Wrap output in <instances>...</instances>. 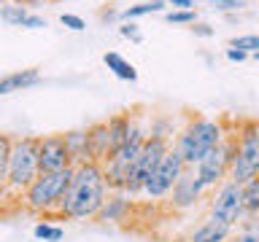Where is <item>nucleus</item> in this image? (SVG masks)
Listing matches in <instances>:
<instances>
[{"label":"nucleus","instance_id":"nucleus-1","mask_svg":"<svg viewBox=\"0 0 259 242\" xmlns=\"http://www.w3.org/2000/svg\"><path fill=\"white\" fill-rule=\"evenodd\" d=\"M108 180H105L103 164L87 161L73 167V180L65 191V197L57 207V215L73 218V221H95L108 199Z\"/></svg>","mask_w":259,"mask_h":242},{"label":"nucleus","instance_id":"nucleus-2","mask_svg":"<svg viewBox=\"0 0 259 242\" xmlns=\"http://www.w3.org/2000/svg\"><path fill=\"white\" fill-rule=\"evenodd\" d=\"M224 137H227V129H224L222 121L194 116L176 132L173 148L181 153L186 167H197V161L202 156H208L216 145H222Z\"/></svg>","mask_w":259,"mask_h":242},{"label":"nucleus","instance_id":"nucleus-3","mask_svg":"<svg viewBox=\"0 0 259 242\" xmlns=\"http://www.w3.org/2000/svg\"><path fill=\"white\" fill-rule=\"evenodd\" d=\"M38 175H40V169H38V137H32V135L14 137L6 189L14 194H24L35 183Z\"/></svg>","mask_w":259,"mask_h":242},{"label":"nucleus","instance_id":"nucleus-4","mask_svg":"<svg viewBox=\"0 0 259 242\" xmlns=\"http://www.w3.org/2000/svg\"><path fill=\"white\" fill-rule=\"evenodd\" d=\"M238 153L232 159L230 177L238 186H246L248 180L259 177V124L256 121H240L238 124Z\"/></svg>","mask_w":259,"mask_h":242},{"label":"nucleus","instance_id":"nucleus-5","mask_svg":"<svg viewBox=\"0 0 259 242\" xmlns=\"http://www.w3.org/2000/svg\"><path fill=\"white\" fill-rule=\"evenodd\" d=\"M73 180V167L62 169V172H49V175H38L35 183L24 191V207L32 213H57L60 202L68 191V186Z\"/></svg>","mask_w":259,"mask_h":242},{"label":"nucleus","instance_id":"nucleus-6","mask_svg":"<svg viewBox=\"0 0 259 242\" xmlns=\"http://www.w3.org/2000/svg\"><path fill=\"white\" fill-rule=\"evenodd\" d=\"M235 153H238V132H227L222 145H216L208 156H202L197 161V167H192L202 189L213 191L216 186H222L230 177V167H232Z\"/></svg>","mask_w":259,"mask_h":242},{"label":"nucleus","instance_id":"nucleus-7","mask_svg":"<svg viewBox=\"0 0 259 242\" xmlns=\"http://www.w3.org/2000/svg\"><path fill=\"white\" fill-rule=\"evenodd\" d=\"M170 148H173V140H170V137H159V135L146 137L141 156H138V161L133 167H130V177H127L124 194H130L133 199L138 197V194H143V186H146V180H149V175L157 169L159 161L167 156Z\"/></svg>","mask_w":259,"mask_h":242},{"label":"nucleus","instance_id":"nucleus-8","mask_svg":"<svg viewBox=\"0 0 259 242\" xmlns=\"http://www.w3.org/2000/svg\"><path fill=\"white\" fill-rule=\"evenodd\" d=\"M186 172V164L181 159V153L176 148L167 151V156L157 164V169L149 175V180L143 186V194L149 197L151 202H162L170 197V191H173V186L178 183V177Z\"/></svg>","mask_w":259,"mask_h":242},{"label":"nucleus","instance_id":"nucleus-9","mask_svg":"<svg viewBox=\"0 0 259 242\" xmlns=\"http://www.w3.org/2000/svg\"><path fill=\"white\" fill-rule=\"evenodd\" d=\"M208 213L216 221L238 226L246 218V210H243V186H238L235 180H224L222 186H216L213 197H210V205H208Z\"/></svg>","mask_w":259,"mask_h":242},{"label":"nucleus","instance_id":"nucleus-10","mask_svg":"<svg viewBox=\"0 0 259 242\" xmlns=\"http://www.w3.org/2000/svg\"><path fill=\"white\" fill-rule=\"evenodd\" d=\"M68 167H73V164H70V153H68V145H65V137L62 135L38 137V169H40V175L62 172Z\"/></svg>","mask_w":259,"mask_h":242},{"label":"nucleus","instance_id":"nucleus-11","mask_svg":"<svg viewBox=\"0 0 259 242\" xmlns=\"http://www.w3.org/2000/svg\"><path fill=\"white\" fill-rule=\"evenodd\" d=\"M202 197H205V189L200 186L197 175H194V169L186 167V172L178 177V183L173 186V191H170L167 202H170V207H173L176 213H186V210L197 207Z\"/></svg>","mask_w":259,"mask_h":242},{"label":"nucleus","instance_id":"nucleus-12","mask_svg":"<svg viewBox=\"0 0 259 242\" xmlns=\"http://www.w3.org/2000/svg\"><path fill=\"white\" fill-rule=\"evenodd\" d=\"M133 207H135V202H133L130 194L111 191L95 221H100V223H124V221H130V215H133Z\"/></svg>","mask_w":259,"mask_h":242},{"label":"nucleus","instance_id":"nucleus-13","mask_svg":"<svg viewBox=\"0 0 259 242\" xmlns=\"http://www.w3.org/2000/svg\"><path fill=\"white\" fill-rule=\"evenodd\" d=\"M232 231H235V226L224 223V221H216V218L208 215V221H202L197 229L189 234L186 242H230Z\"/></svg>","mask_w":259,"mask_h":242},{"label":"nucleus","instance_id":"nucleus-14","mask_svg":"<svg viewBox=\"0 0 259 242\" xmlns=\"http://www.w3.org/2000/svg\"><path fill=\"white\" fill-rule=\"evenodd\" d=\"M62 137H65V145H68L70 164H73V167L92 161V148H89V129H70V132H65Z\"/></svg>","mask_w":259,"mask_h":242},{"label":"nucleus","instance_id":"nucleus-15","mask_svg":"<svg viewBox=\"0 0 259 242\" xmlns=\"http://www.w3.org/2000/svg\"><path fill=\"white\" fill-rule=\"evenodd\" d=\"M89 129V148H92V161L103 164L111 156V140H108V124L97 121V124L87 127Z\"/></svg>","mask_w":259,"mask_h":242},{"label":"nucleus","instance_id":"nucleus-16","mask_svg":"<svg viewBox=\"0 0 259 242\" xmlns=\"http://www.w3.org/2000/svg\"><path fill=\"white\" fill-rule=\"evenodd\" d=\"M105 124H108V140H111V153H113L130 137V132H133L135 116H133V113H119V116L108 118Z\"/></svg>","mask_w":259,"mask_h":242},{"label":"nucleus","instance_id":"nucleus-17","mask_svg":"<svg viewBox=\"0 0 259 242\" xmlns=\"http://www.w3.org/2000/svg\"><path fill=\"white\" fill-rule=\"evenodd\" d=\"M35 84H40V73L35 68L19 70V73H11V76L0 78V94H11V92H19V89L35 86Z\"/></svg>","mask_w":259,"mask_h":242},{"label":"nucleus","instance_id":"nucleus-18","mask_svg":"<svg viewBox=\"0 0 259 242\" xmlns=\"http://www.w3.org/2000/svg\"><path fill=\"white\" fill-rule=\"evenodd\" d=\"M103 62L108 65V70L113 73L116 78H121V81H138V70H135V65L130 62V59H124L119 51H108L103 56Z\"/></svg>","mask_w":259,"mask_h":242},{"label":"nucleus","instance_id":"nucleus-19","mask_svg":"<svg viewBox=\"0 0 259 242\" xmlns=\"http://www.w3.org/2000/svg\"><path fill=\"white\" fill-rule=\"evenodd\" d=\"M165 3L162 0H146V3H135V6H127L124 11H119V19L121 22H133V19H141V16H149V14H165Z\"/></svg>","mask_w":259,"mask_h":242},{"label":"nucleus","instance_id":"nucleus-20","mask_svg":"<svg viewBox=\"0 0 259 242\" xmlns=\"http://www.w3.org/2000/svg\"><path fill=\"white\" fill-rule=\"evenodd\" d=\"M230 242H259V218H243L235 226Z\"/></svg>","mask_w":259,"mask_h":242},{"label":"nucleus","instance_id":"nucleus-21","mask_svg":"<svg viewBox=\"0 0 259 242\" xmlns=\"http://www.w3.org/2000/svg\"><path fill=\"white\" fill-rule=\"evenodd\" d=\"M243 210L246 218H259V177L243 186Z\"/></svg>","mask_w":259,"mask_h":242},{"label":"nucleus","instance_id":"nucleus-22","mask_svg":"<svg viewBox=\"0 0 259 242\" xmlns=\"http://www.w3.org/2000/svg\"><path fill=\"white\" fill-rule=\"evenodd\" d=\"M11 148H14V137L0 132V189H6V180H8V159H11Z\"/></svg>","mask_w":259,"mask_h":242},{"label":"nucleus","instance_id":"nucleus-23","mask_svg":"<svg viewBox=\"0 0 259 242\" xmlns=\"http://www.w3.org/2000/svg\"><path fill=\"white\" fill-rule=\"evenodd\" d=\"M30 11L24 8L22 3H3L0 6V19L8 22V24H16V27H22L24 16H27Z\"/></svg>","mask_w":259,"mask_h":242},{"label":"nucleus","instance_id":"nucleus-24","mask_svg":"<svg viewBox=\"0 0 259 242\" xmlns=\"http://www.w3.org/2000/svg\"><path fill=\"white\" fill-rule=\"evenodd\" d=\"M230 48H240V51H246L248 56H251V54H259V35H256V32L238 35V38L230 40Z\"/></svg>","mask_w":259,"mask_h":242},{"label":"nucleus","instance_id":"nucleus-25","mask_svg":"<svg viewBox=\"0 0 259 242\" xmlns=\"http://www.w3.org/2000/svg\"><path fill=\"white\" fill-rule=\"evenodd\" d=\"M32 234H35L38 239H44V242H60L65 237V231L60 229V226H52V223H35V229H32Z\"/></svg>","mask_w":259,"mask_h":242},{"label":"nucleus","instance_id":"nucleus-26","mask_svg":"<svg viewBox=\"0 0 259 242\" xmlns=\"http://www.w3.org/2000/svg\"><path fill=\"white\" fill-rule=\"evenodd\" d=\"M167 24H194L197 22V11H165Z\"/></svg>","mask_w":259,"mask_h":242},{"label":"nucleus","instance_id":"nucleus-27","mask_svg":"<svg viewBox=\"0 0 259 242\" xmlns=\"http://www.w3.org/2000/svg\"><path fill=\"white\" fill-rule=\"evenodd\" d=\"M119 32H121V38H130L133 43H143V32L138 30V24H135V22H121Z\"/></svg>","mask_w":259,"mask_h":242},{"label":"nucleus","instance_id":"nucleus-28","mask_svg":"<svg viewBox=\"0 0 259 242\" xmlns=\"http://www.w3.org/2000/svg\"><path fill=\"white\" fill-rule=\"evenodd\" d=\"M60 22H62V27H68V30H73V32L87 30V22L81 19V16H76V14H62Z\"/></svg>","mask_w":259,"mask_h":242},{"label":"nucleus","instance_id":"nucleus-29","mask_svg":"<svg viewBox=\"0 0 259 242\" xmlns=\"http://www.w3.org/2000/svg\"><path fill=\"white\" fill-rule=\"evenodd\" d=\"M170 11H197V0H162Z\"/></svg>","mask_w":259,"mask_h":242},{"label":"nucleus","instance_id":"nucleus-30","mask_svg":"<svg viewBox=\"0 0 259 242\" xmlns=\"http://www.w3.org/2000/svg\"><path fill=\"white\" fill-rule=\"evenodd\" d=\"M22 27L24 30H40V27H49V22L44 19V16H38V14H27L24 22H22Z\"/></svg>","mask_w":259,"mask_h":242},{"label":"nucleus","instance_id":"nucleus-31","mask_svg":"<svg viewBox=\"0 0 259 242\" xmlns=\"http://www.w3.org/2000/svg\"><path fill=\"white\" fill-rule=\"evenodd\" d=\"M205 3H210L213 8H222V11H238V8L246 6L243 0H205Z\"/></svg>","mask_w":259,"mask_h":242},{"label":"nucleus","instance_id":"nucleus-32","mask_svg":"<svg viewBox=\"0 0 259 242\" xmlns=\"http://www.w3.org/2000/svg\"><path fill=\"white\" fill-rule=\"evenodd\" d=\"M192 32L197 38H213V27L210 24H205V22H194L192 24Z\"/></svg>","mask_w":259,"mask_h":242},{"label":"nucleus","instance_id":"nucleus-33","mask_svg":"<svg viewBox=\"0 0 259 242\" xmlns=\"http://www.w3.org/2000/svg\"><path fill=\"white\" fill-rule=\"evenodd\" d=\"M227 59H230V62H246L248 54L240 51V48H227Z\"/></svg>","mask_w":259,"mask_h":242},{"label":"nucleus","instance_id":"nucleus-34","mask_svg":"<svg viewBox=\"0 0 259 242\" xmlns=\"http://www.w3.org/2000/svg\"><path fill=\"white\" fill-rule=\"evenodd\" d=\"M100 19L103 22H113V19H119V11H111V8H108V11L100 14Z\"/></svg>","mask_w":259,"mask_h":242},{"label":"nucleus","instance_id":"nucleus-35","mask_svg":"<svg viewBox=\"0 0 259 242\" xmlns=\"http://www.w3.org/2000/svg\"><path fill=\"white\" fill-rule=\"evenodd\" d=\"M24 3H54V0H24Z\"/></svg>","mask_w":259,"mask_h":242},{"label":"nucleus","instance_id":"nucleus-36","mask_svg":"<svg viewBox=\"0 0 259 242\" xmlns=\"http://www.w3.org/2000/svg\"><path fill=\"white\" fill-rule=\"evenodd\" d=\"M251 56H254V59H256V62H259V54H251Z\"/></svg>","mask_w":259,"mask_h":242},{"label":"nucleus","instance_id":"nucleus-37","mask_svg":"<svg viewBox=\"0 0 259 242\" xmlns=\"http://www.w3.org/2000/svg\"><path fill=\"white\" fill-rule=\"evenodd\" d=\"M256 124H259V121H256Z\"/></svg>","mask_w":259,"mask_h":242}]
</instances>
